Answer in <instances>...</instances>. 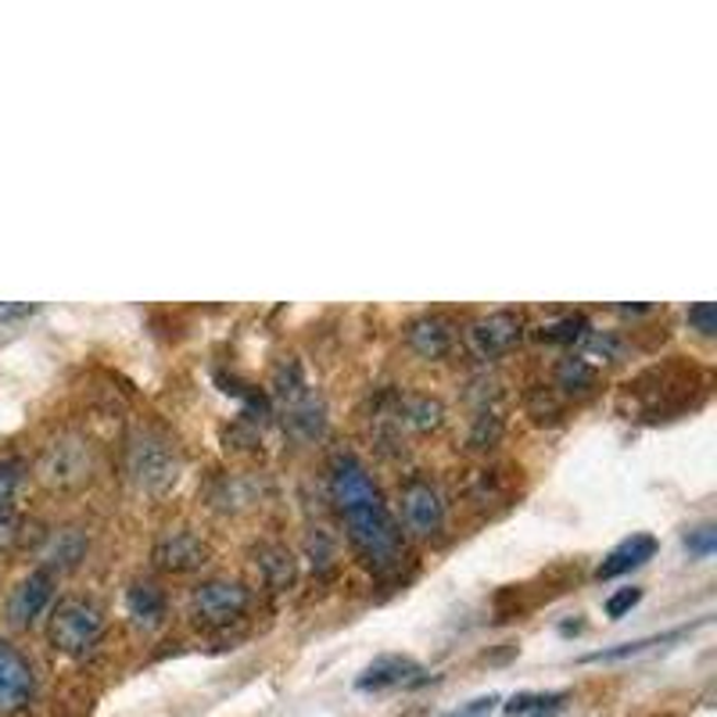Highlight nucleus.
I'll list each match as a JSON object with an SVG mask.
<instances>
[{
    "label": "nucleus",
    "mask_w": 717,
    "mask_h": 717,
    "mask_svg": "<svg viewBox=\"0 0 717 717\" xmlns=\"http://www.w3.org/2000/svg\"><path fill=\"white\" fill-rule=\"evenodd\" d=\"M327 474H331V499L345 520L351 550L377 574H395L402 567V559H406V539H402V528L391 517L370 471L362 466L356 452H334Z\"/></svg>",
    "instance_id": "obj_1"
},
{
    "label": "nucleus",
    "mask_w": 717,
    "mask_h": 717,
    "mask_svg": "<svg viewBox=\"0 0 717 717\" xmlns=\"http://www.w3.org/2000/svg\"><path fill=\"white\" fill-rule=\"evenodd\" d=\"M707 391H710L707 370L674 356L668 362H657V367L643 370L632 384H624L621 409L628 413V420L663 424L689 409H699L707 402Z\"/></svg>",
    "instance_id": "obj_2"
},
{
    "label": "nucleus",
    "mask_w": 717,
    "mask_h": 717,
    "mask_svg": "<svg viewBox=\"0 0 717 717\" xmlns=\"http://www.w3.org/2000/svg\"><path fill=\"white\" fill-rule=\"evenodd\" d=\"M104 635V617L94 603L86 599H61L55 614L47 621V638L50 646L65 657H86L94 654V646Z\"/></svg>",
    "instance_id": "obj_3"
},
{
    "label": "nucleus",
    "mask_w": 717,
    "mask_h": 717,
    "mask_svg": "<svg viewBox=\"0 0 717 717\" xmlns=\"http://www.w3.org/2000/svg\"><path fill=\"white\" fill-rule=\"evenodd\" d=\"M247 603H252V592H247L241 581L208 578L190 595V614L198 624H205V628H227V624L244 617Z\"/></svg>",
    "instance_id": "obj_4"
},
{
    "label": "nucleus",
    "mask_w": 717,
    "mask_h": 717,
    "mask_svg": "<svg viewBox=\"0 0 717 717\" xmlns=\"http://www.w3.org/2000/svg\"><path fill=\"white\" fill-rule=\"evenodd\" d=\"M41 477L50 488H80L94 477V449L80 435H65L41 455Z\"/></svg>",
    "instance_id": "obj_5"
},
{
    "label": "nucleus",
    "mask_w": 717,
    "mask_h": 717,
    "mask_svg": "<svg viewBox=\"0 0 717 717\" xmlns=\"http://www.w3.org/2000/svg\"><path fill=\"white\" fill-rule=\"evenodd\" d=\"M129 474H134V481L143 492L162 495L176 481V452L169 449L165 438L151 435V430H140L129 441Z\"/></svg>",
    "instance_id": "obj_6"
},
{
    "label": "nucleus",
    "mask_w": 717,
    "mask_h": 717,
    "mask_svg": "<svg viewBox=\"0 0 717 717\" xmlns=\"http://www.w3.org/2000/svg\"><path fill=\"white\" fill-rule=\"evenodd\" d=\"M449 506L441 499L435 481L427 477H409L402 485V524H406L416 539H435L446 528Z\"/></svg>",
    "instance_id": "obj_7"
},
{
    "label": "nucleus",
    "mask_w": 717,
    "mask_h": 717,
    "mask_svg": "<svg viewBox=\"0 0 717 717\" xmlns=\"http://www.w3.org/2000/svg\"><path fill=\"white\" fill-rule=\"evenodd\" d=\"M524 342V312L517 309H495L481 316L466 331V345H471L481 359H499Z\"/></svg>",
    "instance_id": "obj_8"
},
{
    "label": "nucleus",
    "mask_w": 717,
    "mask_h": 717,
    "mask_svg": "<svg viewBox=\"0 0 717 717\" xmlns=\"http://www.w3.org/2000/svg\"><path fill=\"white\" fill-rule=\"evenodd\" d=\"M55 592H58L55 574L44 567L30 570L8 595V606H4L8 624H15V628H33V624L47 614V606L55 603Z\"/></svg>",
    "instance_id": "obj_9"
},
{
    "label": "nucleus",
    "mask_w": 717,
    "mask_h": 717,
    "mask_svg": "<svg viewBox=\"0 0 717 717\" xmlns=\"http://www.w3.org/2000/svg\"><path fill=\"white\" fill-rule=\"evenodd\" d=\"M36 674L8 638H0V714H19L33 703Z\"/></svg>",
    "instance_id": "obj_10"
},
{
    "label": "nucleus",
    "mask_w": 717,
    "mask_h": 717,
    "mask_svg": "<svg viewBox=\"0 0 717 717\" xmlns=\"http://www.w3.org/2000/svg\"><path fill=\"white\" fill-rule=\"evenodd\" d=\"M154 567H162L169 574H190V570H201L208 550L198 534L190 531H165L159 542H154Z\"/></svg>",
    "instance_id": "obj_11"
},
{
    "label": "nucleus",
    "mask_w": 717,
    "mask_h": 717,
    "mask_svg": "<svg viewBox=\"0 0 717 717\" xmlns=\"http://www.w3.org/2000/svg\"><path fill=\"white\" fill-rule=\"evenodd\" d=\"M452 342H455L452 320L441 316V312H427V316H416L406 323V345L427 362L446 359L452 351Z\"/></svg>",
    "instance_id": "obj_12"
},
{
    "label": "nucleus",
    "mask_w": 717,
    "mask_h": 717,
    "mask_svg": "<svg viewBox=\"0 0 717 717\" xmlns=\"http://www.w3.org/2000/svg\"><path fill=\"white\" fill-rule=\"evenodd\" d=\"M420 674H424V668L413 657L384 654L356 678V689H359V693H388V689H402V685L420 682Z\"/></svg>",
    "instance_id": "obj_13"
},
{
    "label": "nucleus",
    "mask_w": 717,
    "mask_h": 717,
    "mask_svg": "<svg viewBox=\"0 0 717 717\" xmlns=\"http://www.w3.org/2000/svg\"><path fill=\"white\" fill-rule=\"evenodd\" d=\"M654 556H657V539H654V534H628V539L617 542L614 550L603 556V564L595 567V578L599 581L624 578V574H632L635 567L649 564Z\"/></svg>",
    "instance_id": "obj_14"
},
{
    "label": "nucleus",
    "mask_w": 717,
    "mask_h": 717,
    "mask_svg": "<svg viewBox=\"0 0 717 717\" xmlns=\"http://www.w3.org/2000/svg\"><path fill=\"white\" fill-rule=\"evenodd\" d=\"M126 614L143 632L162 628L165 614H169V599L162 592V585L159 581H148V578H137L126 589Z\"/></svg>",
    "instance_id": "obj_15"
},
{
    "label": "nucleus",
    "mask_w": 717,
    "mask_h": 717,
    "mask_svg": "<svg viewBox=\"0 0 717 717\" xmlns=\"http://www.w3.org/2000/svg\"><path fill=\"white\" fill-rule=\"evenodd\" d=\"M252 556H255V570H258V578H263L266 589L284 592V589H291V585H294L298 564H294V556L284 550V545L263 542V545H255Z\"/></svg>",
    "instance_id": "obj_16"
},
{
    "label": "nucleus",
    "mask_w": 717,
    "mask_h": 717,
    "mask_svg": "<svg viewBox=\"0 0 717 717\" xmlns=\"http://www.w3.org/2000/svg\"><path fill=\"white\" fill-rule=\"evenodd\" d=\"M599 384V370L592 359L585 356H570V359H559L556 370H553V388L559 391L564 398H589Z\"/></svg>",
    "instance_id": "obj_17"
},
{
    "label": "nucleus",
    "mask_w": 717,
    "mask_h": 717,
    "mask_svg": "<svg viewBox=\"0 0 717 717\" xmlns=\"http://www.w3.org/2000/svg\"><path fill=\"white\" fill-rule=\"evenodd\" d=\"M86 534L80 531V528H61V531H55L47 539V545H44V553H41V559H44V570H69V567H76L80 559L86 556Z\"/></svg>",
    "instance_id": "obj_18"
},
{
    "label": "nucleus",
    "mask_w": 717,
    "mask_h": 717,
    "mask_svg": "<svg viewBox=\"0 0 717 717\" xmlns=\"http://www.w3.org/2000/svg\"><path fill=\"white\" fill-rule=\"evenodd\" d=\"M395 416H398L402 427H413V430H438L441 424H446V406H441L438 398H430V395H409V398L398 402Z\"/></svg>",
    "instance_id": "obj_19"
},
{
    "label": "nucleus",
    "mask_w": 717,
    "mask_h": 717,
    "mask_svg": "<svg viewBox=\"0 0 717 717\" xmlns=\"http://www.w3.org/2000/svg\"><path fill=\"white\" fill-rule=\"evenodd\" d=\"M471 502L488 510V506H506L513 499V485L506 481V471H477L471 477Z\"/></svg>",
    "instance_id": "obj_20"
},
{
    "label": "nucleus",
    "mask_w": 717,
    "mask_h": 717,
    "mask_svg": "<svg viewBox=\"0 0 717 717\" xmlns=\"http://www.w3.org/2000/svg\"><path fill=\"white\" fill-rule=\"evenodd\" d=\"M589 334H592V327H589V320H585L581 312H567V316L542 323V327L534 331V337H539L542 345H559V348L578 345V342H585Z\"/></svg>",
    "instance_id": "obj_21"
},
{
    "label": "nucleus",
    "mask_w": 717,
    "mask_h": 717,
    "mask_svg": "<svg viewBox=\"0 0 717 717\" xmlns=\"http://www.w3.org/2000/svg\"><path fill=\"white\" fill-rule=\"evenodd\" d=\"M564 703L567 693H517L510 703H502V710L510 717H556Z\"/></svg>",
    "instance_id": "obj_22"
},
{
    "label": "nucleus",
    "mask_w": 717,
    "mask_h": 717,
    "mask_svg": "<svg viewBox=\"0 0 717 717\" xmlns=\"http://www.w3.org/2000/svg\"><path fill=\"white\" fill-rule=\"evenodd\" d=\"M685 635H689V628H674V632H663V635L635 638V643H624V646H614V649H599V654H589V657H585V663H617V660H628V657L646 654V649H654V646L678 643V638H685Z\"/></svg>",
    "instance_id": "obj_23"
},
{
    "label": "nucleus",
    "mask_w": 717,
    "mask_h": 717,
    "mask_svg": "<svg viewBox=\"0 0 717 717\" xmlns=\"http://www.w3.org/2000/svg\"><path fill=\"white\" fill-rule=\"evenodd\" d=\"M502 430H506V424H502V416L495 413V409H481L477 416H474V427H471V449L474 452H485V449H495L499 446V438H502Z\"/></svg>",
    "instance_id": "obj_24"
},
{
    "label": "nucleus",
    "mask_w": 717,
    "mask_h": 717,
    "mask_svg": "<svg viewBox=\"0 0 717 717\" xmlns=\"http://www.w3.org/2000/svg\"><path fill=\"white\" fill-rule=\"evenodd\" d=\"M22 481H25V463L22 460H0V513L15 502Z\"/></svg>",
    "instance_id": "obj_25"
},
{
    "label": "nucleus",
    "mask_w": 717,
    "mask_h": 717,
    "mask_svg": "<svg viewBox=\"0 0 717 717\" xmlns=\"http://www.w3.org/2000/svg\"><path fill=\"white\" fill-rule=\"evenodd\" d=\"M685 550L693 553V556H699V559L714 556V550H717V528L714 524H699L693 531H685Z\"/></svg>",
    "instance_id": "obj_26"
},
{
    "label": "nucleus",
    "mask_w": 717,
    "mask_h": 717,
    "mask_svg": "<svg viewBox=\"0 0 717 717\" xmlns=\"http://www.w3.org/2000/svg\"><path fill=\"white\" fill-rule=\"evenodd\" d=\"M585 342H589V348L595 351V356H603L606 362H617V359H624V351H628L621 334H589Z\"/></svg>",
    "instance_id": "obj_27"
},
{
    "label": "nucleus",
    "mask_w": 717,
    "mask_h": 717,
    "mask_svg": "<svg viewBox=\"0 0 717 717\" xmlns=\"http://www.w3.org/2000/svg\"><path fill=\"white\" fill-rule=\"evenodd\" d=\"M638 599H643V589H635V585H632V589L614 592V595L606 599V606H603V610H606V617H610V621H621L624 614H628V610L638 606Z\"/></svg>",
    "instance_id": "obj_28"
},
{
    "label": "nucleus",
    "mask_w": 717,
    "mask_h": 717,
    "mask_svg": "<svg viewBox=\"0 0 717 717\" xmlns=\"http://www.w3.org/2000/svg\"><path fill=\"white\" fill-rule=\"evenodd\" d=\"M689 327H696L703 337H714L717 334V309L714 302H699L689 309Z\"/></svg>",
    "instance_id": "obj_29"
},
{
    "label": "nucleus",
    "mask_w": 717,
    "mask_h": 717,
    "mask_svg": "<svg viewBox=\"0 0 717 717\" xmlns=\"http://www.w3.org/2000/svg\"><path fill=\"white\" fill-rule=\"evenodd\" d=\"M499 696L495 693H488V696H477V699H471V703H463V707H455V710H449L446 717H492V710L499 707Z\"/></svg>",
    "instance_id": "obj_30"
},
{
    "label": "nucleus",
    "mask_w": 717,
    "mask_h": 717,
    "mask_svg": "<svg viewBox=\"0 0 717 717\" xmlns=\"http://www.w3.org/2000/svg\"><path fill=\"white\" fill-rule=\"evenodd\" d=\"M19 539H22V520L4 510L0 513V553H8Z\"/></svg>",
    "instance_id": "obj_31"
},
{
    "label": "nucleus",
    "mask_w": 717,
    "mask_h": 717,
    "mask_svg": "<svg viewBox=\"0 0 717 717\" xmlns=\"http://www.w3.org/2000/svg\"><path fill=\"white\" fill-rule=\"evenodd\" d=\"M36 305H0V320H22V316H33Z\"/></svg>",
    "instance_id": "obj_32"
},
{
    "label": "nucleus",
    "mask_w": 717,
    "mask_h": 717,
    "mask_svg": "<svg viewBox=\"0 0 717 717\" xmlns=\"http://www.w3.org/2000/svg\"><path fill=\"white\" fill-rule=\"evenodd\" d=\"M649 717H668V714H649Z\"/></svg>",
    "instance_id": "obj_33"
}]
</instances>
